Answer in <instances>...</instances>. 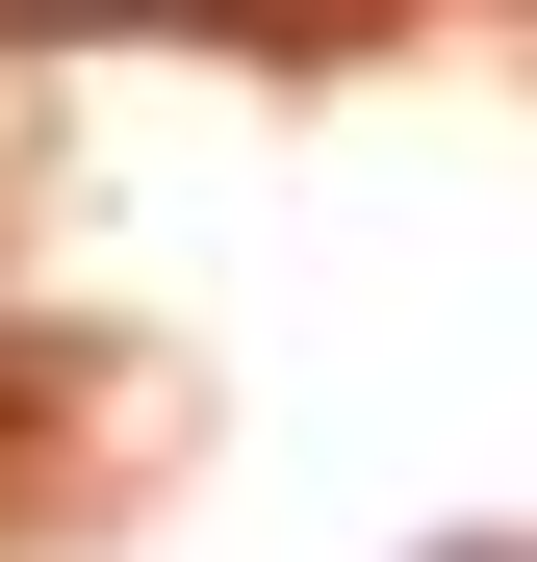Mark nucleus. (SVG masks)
Here are the masks:
<instances>
[{"mask_svg":"<svg viewBox=\"0 0 537 562\" xmlns=\"http://www.w3.org/2000/svg\"><path fill=\"white\" fill-rule=\"evenodd\" d=\"M0 26H103V0H0Z\"/></svg>","mask_w":537,"mask_h":562,"instance_id":"obj_1","label":"nucleus"}]
</instances>
